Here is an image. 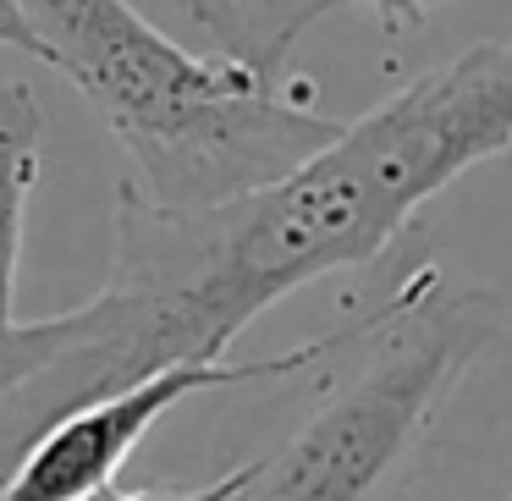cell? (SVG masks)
Instances as JSON below:
<instances>
[{"label": "cell", "mask_w": 512, "mask_h": 501, "mask_svg": "<svg viewBox=\"0 0 512 501\" xmlns=\"http://www.w3.org/2000/svg\"><path fill=\"white\" fill-rule=\"evenodd\" d=\"M512 144V39H479L336 127L298 171L210 210L116 188L111 276L61 309L56 358L0 402V474L56 419L188 364H226L281 298L402 248L424 204Z\"/></svg>", "instance_id": "cell-1"}, {"label": "cell", "mask_w": 512, "mask_h": 501, "mask_svg": "<svg viewBox=\"0 0 512 501\" xmlns=\"http://www.w3.org/2000/svg\"><path fill=\"white\" fill-rule=\"evenodd\" d=\"M61 72L127 155V188L160 210H210L298 171L336 138L292 78H265L155 28L133 0H17Z\"/></svg>", "instance_id": "cell-2"}, {"label": "cell", "mask_w": 512, "mask_h": 501, "mask_svg": "<svg viewBox=\"0 0 512 501\" xmlns=\"http://www.w3.org/2000/svg\"><path fill=\"white\" fill-rule=\"evenodd\" d=\"M507 325L496 287H457L413 259L386 292L325 331L292 430L248 457L237 501H391L435 413Z\"/></svg>", "instance_id": "cell-3"}, {"label": "cell", "mask_w": 512, "mask_h": 501, "mask_svg": "<svg viewBox=\"0 0 512 501\" xmlns=\"http://www.w3.org/2000/svg\"><path fill=\"white\" fill-rule=\"evenodd\" d=\"M325 353V336L298 342L287 353H265V358H243V364H188V369H166L155 380L100 397L89 408L56 419L50 430H39L23 446L6 474H0V501H94L122 479L127 457L149 441L160 419L177 402L199 397V391H226V386H259V380H298L303 369H314Z\"/></svg>", "instance_id": "cell-4"}, {"label": "cell", "mask_w": 512, "mask_h": 501, "mask_svg": "<svg viewBox=\"0 0 512 501\" xmlns=\"http://www.w3.org/2000/svg\"><path fill=\"white\" fill-rule=\"evenodd\" d=\"M39 171H45V105L28 83H0V325H17V270Z\"/></svg>", "instance_id": "cell-5"}, {"label": "cell", "mask_w": 512, "mask_h": 501, "mask_svg": "<svg viewBox=\"0 0 512 501\" xmlns=\"http://www.w3.org/2000/svg\"><path fill=\"white\" fill-rule=\"evenodd\" d=\"M331 12H342L336 0H232V23H237L232 61L265 72V78H287L292 45Z\"/></svg>", "instance_id": "cell-6"}, {"label": "cell", "mask_w": 512, "mask_h": 501, "mask_svg": "<svg viewBox=\"0 0 512 501\" xmlns=\"http://www.w3.org/2000/svg\"><path fill=\"white\" fill-rule=\"evenodd\" d=\"M61 342V325L56 314L50 320H17V325H0V402L12 397L23 380H34L39 369L56 358Z\"/></svg>", "instance_id": "cell-7"}, {"label": "cell", "mask_w": 512, "mask_h": 501, "mask_svg": "<svg viewBox=\"0 0 512 501\" xmlns=\"http://www.w3.org/2000/svg\"><path fill=\"white\" fill-rule=\"evenodd\" d=\"M243 485H248V463H232L226 474L204 479V485H138V490L111 485L105 496H94V501H237Z\"/></svg>", "instance_id": "cell-8"}, {"label": "cell", "mask_w": 512, "mask_h": 501, "mask_svg": "<svg viewBox=\"0 0 512 501\" xmlns=\"http://www.w3.org/2000/svg\"><path fill=\"white\" fill-rule=\"evenodd\" d=\"M177 12L210 39L215 56H232L237 45V23H232V0H177Z\"/></svg>", "instance_id": "cell-9"}, {"label": "cell", "mask_w": 512, "mask_h": 501, "mask_svg": "<svg viewBox=\"0 0 512 501\" xmlns=\"http://www.w3.org/2000/svg\"><path fill=\"white\" fill-rule=\"evenodd\" d=\"M0 50H17V56H28V61H45V45H39V34L28 28V17H23L17 0H0Z\"/></svg>", "instance_id": "cell-10"}, {"label": "cell", "mask_w": 512, "mask_h": 501, "mask_svg": "<svg viewBox=\"0 0 512 501\" xmlns=\"http://www.w3.org/2000/svg\"><path fill=\"white\" fill-rule=\"evenodd\" d=\"M347 6H364V12L380 17V28H386V34H402V28L424 23V12H430L435 0H347Z\"/></svg>", "instance_id": "cell-11"}, {"label": "cell", "mask_w": 512, "mask_h": 501, "mask_svg": "<svg viewBox=\"0 0 512 501\" xmlns=\"http://www.w3.org/2000/svg\"><path fill=\"white\" fill-rule=\"evenodd\" d=\"M501 501H512V496H501Z\"/></svg>", "instance_id": "cell-12"}]
</instances>
